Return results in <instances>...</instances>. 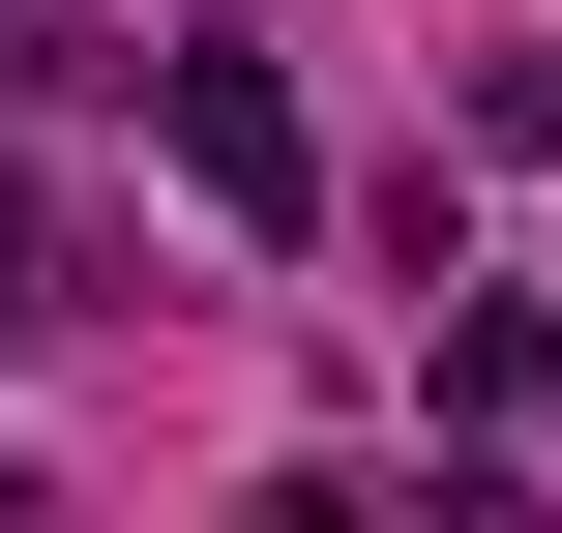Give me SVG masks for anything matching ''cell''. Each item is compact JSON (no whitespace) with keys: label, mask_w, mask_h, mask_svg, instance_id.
<instances>
[{"label":"cell","mask_w":562,"mask_h":533,"mask_svg":"<svg viewBox=\"0 0 562 533\" xmlns=\"http://www.w3.org/2000/svg\"><path fill=\"white\" fill-rule=\"evenodd\" d=\"M148 148H178V208H207V237H296V208H326V148H296V89H267L237 30H178V59H148Z\"/></svg>","instance_id":"obj_1"},{"label":"cell","mask_w":562,"mask_h":533,"mask_svg":"<svg viewBox=\"0 0 562 533\" xmlns=\"http://www.w3.org/2000/svg\"><path fill=\"white\" fill-rule=\"evenodd\" d=\"M445 415L533 445V415H562V297H474V326H445Z\"/></svg>","instance_id":"obj_2"},{"label":"cell","mask_w":562,"mask_h":533,"mask_svg":"<svg viewBox=\"0 0 562 533\" xmlns=\"http://www.w3.org/2000/svg\"><path fill=\"white\" fill-rule=\"evenodd\" d=\"M0 326H30V178H0Z\"/></svg>","instance_id":"obj_3"}]
</instances>
